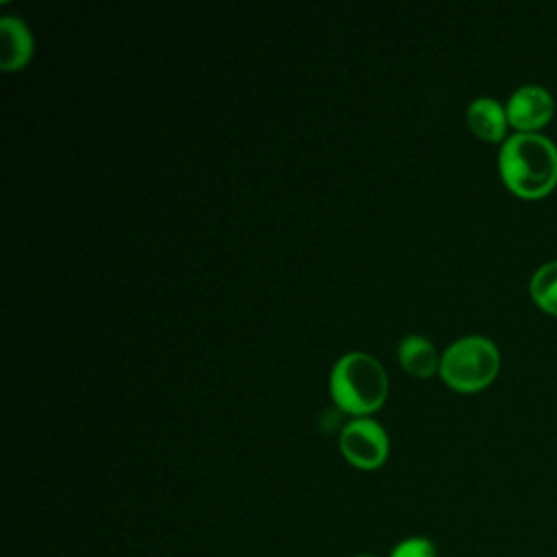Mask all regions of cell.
<instances>
[{
	"label": "cell",
	"mask_w": 557,
	"mask_h": 557,
	"mask_svg": "<svg viewBox=\"0 0 557 557\" xmlns=\"http://www.w3.org/2000/svg\"><path fill=\"white\" fill-rule=\"evenodd\" d=\"M466 122L470 126V131L483 139V141H505V131L509 126V120H507V111L505 107L490 98V96H481V98H474L470 104H468V111H466Z\"/></svg>",
	"instance_id": "cell-6"
},
{
	"label": "cell",
	"mask_w": 557,
	"mask_h": 557,
	"mask_svg": "<svg viewBox=\"0 0 557 557\" xmlns=\"http://www.w3.org/2000/svg\"><path fill=\"white\" fill-rule=\"evenodd\" d=\"M387 557H437V546L424 535H409L396 542Z\"/></svg>",
	"instance_id": "cell-10"
},
{
	"label": "cell",
	"mask_w": 557,
	"mask_h": 557,
	"mask_svg": "<svg viewBox=\"0 0 557 557\" xmlns=\"http://www.w3.org/2000/svg\"><path fill=\"white\" fill-rule=\"evenodd\" d=\"M507 120L518 133H537L555 113V100L542 85H520L505 104Z\"/></svg>",
	"instance_id": "cell-5"
},
{
	"label": "cell",
	"mask_w": 557,
	"mask_h": 557,
	"mask_svg": "<svg viewBox=\"0 0 557 557\" xmlns=\"http://www.w3.org/2000/svg\"><path fill=\"white\" fill-rule=\"evenodd\" d=\"M355 557H374V555H355Z\"/></svg>",
	"instance_id": "cell-11"
},
{
	"label": "cell",
	"mask_w": 557,
	"mask_h": 557,
	"mask_svg": "<svg viewBox=\"0 0 557 557\" xmlns=\"http://www.w3.org/2000/svg\"><path fill=\"white\" fill-rule=\"evenodd\" d=\"M342 455L361 470L379 468L389 453L387 431L372 418H352L339 433Z\"/></svg>",
	"instance_id": "cell-4"
},
{
	"label": "cell",
	"mask_w": 557,
	"mask_h": 557,
	"mask_svg": "<svg viewBox=\"0 0 557 557\" xmlns=\"http://www.w3.org/2000/svg\"><path fill=\"white\" fill-rule=\"evenodd\" d=\"M329 392L344 411L366 416L381 407L387 396L385 368L368 352H346L331 368Z\"/></svg>",
	"instance_id": "cell-2"
},
{
	"label": "cell",
	"mask_w": 557,
	"mask_h": 557,
	"mask_svg": "<svg viewBox=\"0 0 557 557\" xmlns=\"http://www.w3.org/2000/svg\"><path fill=\"white\" fill-rule=\"evenodd\" d=\"M0 33H2V54H0L2 70L11 72L22 67L33 54V35L28 24L17 15H4L0 20Z\"/></svg>",
	"instance_id": "cell-7"
},
{
	"label": "cell",
	"mask_w": 557,
	"mask_h": 557,
	"mask_svg": "<svg viewBox=\"0 0 557 557\" xmlns=\"http://www.w3.org/2000/svg\"><path fill=\"white\" fill-rule=\"evenodd\" d=\"M500 368V355L492 339L483 335H466L455 339L440 359L442 379L459 392H476L487 387Z\"/></svg>",
	"instance_id": "cell-3"
},
{
	"label": "cell",
	"mask_w": 557,
	"mask_h": 557,
	"mask_svg": "<svg viewBox=\"0 0 557 557\" xmlns=\"http://www.w3.org/2000/svg\"><path fill=\"white\" fill-rule=\"evenodd\" d=\"M529 292L533 302L557 318V259L540 265L529 283Z\"/></svg>",
	"instance_id": "cell-9"
},
{
	"label": "cell",
	"mask_w": 557,
	"mask_h": 557,
	"mask_svg": "<svg viewBox=\"0 0 557 557\" xmlns=\"http://www.w3.org/2000/svg\"><path fill=\"white\" fill-rule=\"evenodd\" d=\"M440 359L442 357L437 355L433 342L426 339L424 335L411 333V335H405L398 344L400 366L416 376H429L435 370H440Z\"/></svg>",
	"instance_id": "cell-8"
},
{
	"label": "cell",
	"mask_w": 557,
	"mask_h": 557,
	"mask_svg": "<svg viewBox=\"0 0 557 557\" xmlns=\"http://www.w3.org/2000/svg\"><path fill=\"white\" fill-rule=\"evenodd\" d=\"M498 172L513 196L544 198L557 185V146L542 133H513L500 146Z\"/></svg>",
	"instance_id": "cell-1"
}]
</instances>
